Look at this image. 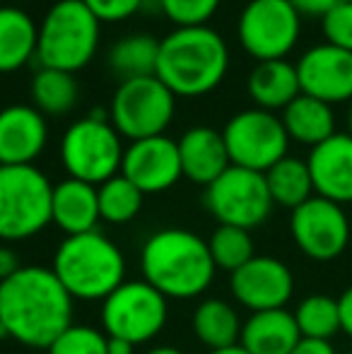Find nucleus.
<instances>
[{
    "mask_svg": "<svg viewBox=\"0 0 352 354\" xmlns=\"http://www.w3.org/2000/svg\"><path fill=\"white\" fill-rule=\"evenodd\" d=\"M73 301L51 268L22 266L0 282V321L10 337L48 350L73 326Z\"/></svg>",
    "mask_w": 352,
    "mask_h": 354,
    "instance_id": "obj_1",
    "label": "nucleus"
},
{
    "mask_svg": "<svg viewBox=\"0 0 352 354\" xmlns=\"http://www.w3.org/2000/svg\"><path fill=\"white\" fill-rule=\"evenodd\" d=\"M230 71V48L212 27H176L160 41L157 77L174 97H205Z\"/></svg>",
    "mask_w": 352,
    "mask_h": 354,
    "instance_id": "obj_2",
    "label": "nucleus"
},
{
    "mask_svg": "<svg viewBox=\"0 0 352 354\" xmlns=\"http://www.w3.org/2000/svg\"><path fill=\"white\" fill-rule=\"evenodd\" d=\"M142 280L167 299H193L215 280L207 241L188 229H162L140 251Z\"/></svg>",
    "mask_w": 352,
    "mask_h": 354,
    "instance_id": "obj_3",
    "label": "nucleus"
},
{
    "mask_svg": "<svg viewBox=\"0 0 352 354\" xmlns=\"http://www.w3.org/2000/svg\"><path fill=\"white\" fill-rule=\"evenodd\" d=\"M51 270L75 301H104L126 282V258L111 239L94 229L63 239Z\"/></svg>",
    "mask_w": 352,
    "mask_h": 354,
    "instance_id": "obj_4",
    "label": "nucleus"
},
{
    "mask_svg": "<svg viewBox=\"0 0 352 354\" xmlns=\"http://www.w3.org/2000/svg\"><path fill=\"white\" fill-rule=\"evenodd\" d=\"M102 22L82 0H56L39 24L37 58L41 68L77 73L99 48Z\"/></svg>",
    "mask_w": 352,
    "mask_h": 354,
    "instance_id": "obj_5",
    "label": "nucleus"
},
{
    "mask_svg": "<svg viewBox=\"0 0 352 354\" xmlns=\"http://www.w3.org/2000/svg\"><path fill=\"white\" fill-rule=\"evenodd\" d=\"M123 152L121 136L104 109H94L89 116L75 121L61 140V162L68 176L92 186H102L121 174Z\"/></svg>",
    "mask_w": 352,
    "mask_h": 354,
    "instance_id": "obj_6",
    "label": "nucleus"
},
{
    "mask_svg": "<svg viewBox=\"0 0 352 354\" xmlns=\"http://www.w3.org/2000/svg\"><path fill=\"white\" fill-rule=\"evenodd\" d=\"M53 183L29 167H0V241H24L51 224Z\"/></svg>",
    "mask_w": 352,
    "mask_h": 354,
    "instance_id": "obj_7",
    "label": "nucleus"
},
{
    "mask_svg": "<svg viewBox=\"0 0 352 354\" xmlns=\"http://www.w3.org/2000/svg\"><path fill=\"white\" fill-rule=\"evenodd\" d=\"M176 111V97L157 75L123 80L111 97L109 121L131 142L165 136Z\"/></svg>",
    "mask_w": 352,
    "mask_h": 354,
    "instance_id": "obj_8",
    "label": "nucleus"
},
{
    "mask_svg": "<svg viewBox=\"0 0 352 354\" xmlns=\"http://www.w3.org/2000/svg\"><path fill=\"white\" fill-rule=\"evenodd\" d=\"M169 299L145 280L123 282L102 301V328L106 337L145 345L167 326Z\"/></svg>",
    "mask_w": 352,
    "mask_h": 354,
    "instance_id": "obj_9",
    "label": "nucleus"
},
{
    "mask_svg": "<svg viewBox=\"0 0 352 354\" xmlns=\"http://www.w3.org/2000/svg\"><path fill=\"white\" fill-rule=\"evenodd\" d=\"M203 203L220 224L249 229V232L261 227L275 205L268 191L266 174L234 167V164L205 188Z\"/></svg>",
    "mask_w": 352,
    "mask_h": 354,
    "instance_id": "obj_10",
    "label": "nucleus"
},
{
    "mask_svg": "<svg viewBox=\"0 0 352 354\" xmlns=\"http://www.w3.org/2000/svg\"><path fill=\"white\" fill-rule=\"evenodd\" d=\"M302 34V15L287 0H249L237 22L239 44L256 61H280Z\"/></svg>",
    "mask_w": 352,
    "mask_h": 354,
    "instance_id": "obj_11",
    "label": "nucleus"
},
{
    "mask_svg": "<svg viewBox=\"0 0 352 354\" xmlns=\"http://www.w3.org/2000/svg\"><path fill=\"white\" fill-rule=\"evenodd\" d=\"M222 138L234 167L261 174L287 157V147H290V136L280 116L263 109H246L234 113L222 128Z\"/></svg>",
    "mask_w": 352,
    "mask_h": 354,
    "instance_id": "obj_12",
    "label": "nucleus"
},
{
    "mask_svg": "<svg viewBox=\"0 0 352 354\" xmlns=\"http://www.w3.org/2000/svg\"><path fill=\"white\" fill-rule=\"evenodd\" d=\"M290 234L309 261L331 263L350 246L352 227L343 205L314 196L292 210Z\"/></svg>",
    "mask_w": 352,
    "mask_h": 354,
    "instance_id": "obj_13",
    "label": "nucleus"
},
{
    "mask_svg": "<svg viewBox=\"0 0 352 354\" xmlns=\"http://www.w3.org/2000/svg\"><path fill=\"white\" fill-rule=\"evenodd\" d=\"M234 299L249 311L285 308L295 294V275L282 261L272 256H254L246 266L230 275Z\"/></svg>",
    "mask_w": 352,
    "mask_h": 354,
    "instance_id": "obj_14",
    "label": "nucleus"
},
{
    "mask_svg": "<svg viewBox=\"0 0 352 354\" xmlns=\"http://www.w3.org/2000/svg\"><path fill=\"white\" fill-rule=\"evenodd\" d=\"M302 94L326 104L352 102V53L333 44H316L297 61Z\"/></svg>",
    "mask_w": 352,
    "mask_h": 354,
    "instance_id": "obj_15",
    "label": "nucleus"
},
{
    "mask_svg": "<svg viewBox=\"0 0 352 354\" xmlns=\"http://www.w3.org/2000/svg\"><path fill=\"white\" fill-rule=\"evenodd\" d=\"M121 174L142 193H165L183 176L176 140L167 136L136 140L126 147Z\"/></svg>",
    "mask_w": 352,
    "mask_h": 354,
    "instance_id": "obj_16",
    "label": "nucleus"
},
{
    "mask_svg": "<svg viewBox=\"0 0 352 354\" xmlns=\"http://www.w3.org/2000/svg\"><path fill=\"white\" fill-rule=\"evenodd\" d=\"M48 142L46 116L32 104L0 109V167H29Z\"/></svg>",
    "mask_w": 352,
    "mask_h": 354,
    "instance_id": "obj_17",
    "label": "nucleus"
},
{
    "mask_svg": "<svg viewBox=\"0 0 352 354\" xmlns=\"http://www.w3.org/2000/svg\"><path fill=\"white\" fill-rule=\"evenodd\" d=\"M314 193L338 205L352 203V136L335 133L326 142L311 147L306 157Z\"/></svg>",
    "mask_w": 352,
    "mask_h": 354,
    "instance_id": "obj_18",
    "label": "nucleus"
},
{
    "mask_svg": "<svg viewBox=\"0 0 352 354\" xmlns=\"http://www.w3.org/2000/svg\"><path fill=\"white\" fill-rule=\"evenodd\" d=\"M178 157H181V171L198 186H210L232 167L230 152H227L222 131L210 126L188 128L176 140Z\"/></svg>",
    "mask_w": 352,
    "mask_h": 354,
    "instance_id": "obj_19",
    "label": "nucleus"
},
{
    "mask_svg": "<svg viewBox=\"0 0 352 354\" xmlns=\"http://www.w3.org/2000/svg\"><path fill=\"white\" fill-rule=\"evenodd\" d=\"M99 219H102V214H99L97 186L71 176L53 186L51 222L61 232H66L68 236L94 232Z\"/></svg>",
    "mask_w": 352,
    "mask_h": 354,
    "instance_id": "obj_20",
    "label": "nucleus"
},
{
    "mask_svg": "<svg viewBox=\"0 0 352 354\" xmlns=\"http://www.w3.org/2000/svg\"><path fill=\"white\" fill-rule=\"evenodd\" d=\"M302 333L287 308L251 313L241 326L239 345L249 354H292Z\"/></svg>",
    "mask_w": 352,
    "mask_h": 354,
    "instance_id": "obj_21",
    "label": "nucleus"
},
{
    "mask_svg": "<svg viewBox=\"0 0 352 354\" xmlns=\"http://www.w3.org/2000/svg\"><path fill=\"white\" fill-rule=\"evenodd\" d=\"M246 89H249V97L254 99L256 109L272 113L282 111L287 104H292L302 94L297 66L287 58L256 63L246 80Z\"/></svg>",
    "mask_w": 352,
    "mask_h": 354,
    "instance_id": "obj_22",
    "label": "nucleus"
},
{
    "mask_svg": "<svg viewBox=\"0 0 352 354\" xmlns=\"http://www.w3.org/2000/svg\"><path fill=\"white\" fill-rule=\"evenodd\" d=\"M39 27L22 8H0V75L15 73L37 58Z\"/></svg>",
    "mask_w": 352,
    "mask_h": 354,
    "instance_id": "obj_23",
    "label": "nucleus"
},
{
    "mask_svg": "<svg viewBox=\"0 0 352 354\" xmlns=\"http://www.w3.org/2000/svg\"><path fill=\"white\" fill-rule=\"evenodd\" d=\"M280 121L290 140L306 145V147H316L338 133L333 106L309 94H299L295 102L287 104L280 113Z\"/></svg>",
    "mask_w": 352,
    "mask_h": 354,
    "instance_id": "obj_24",
    "label": "nucleus"
},
{
    "mask_svg": "<svg viewBox=\"0 0 352 354\" xmlns=\"http://www.w3.org/2000/svg\"><path fill=\"white\" fill-rule=\"evenodd\" d=\"M241 326L234 306L222 299H205L193 311V333L210 352L239 345Z\"/></svg>",
    "mask_w": 352,
    "mask_h": 354,
    "instance_id": "obj_25",
    "label": "nucleus"
},
{
    "mask_svg": "<svg viewBox=\"0 0 352 354\" xmlns=\"http://www.w3.org/2000/svg\"><path fill=\"white\" fill-rule=\"evenodd\" d=\"M32 106L44 116H66L75 109L80 84L75 75L56 68H39L29 84Z\"/></svg>",
    "mask_w": 352,
    "mask_h": 354,
    "instance_id": "obj_26",
    "label": "nucleus"
},
{
    "mask_svg": "<svg viewBox=\"0 0 352 354\" xmlns=\"http://www.w3.org/2000/svg\"><path fill=\"white\" fill-rule=\"evenodd\" d=\"M266 183L272 203L280 207H290V210H295L302 203H306L309 198L316 196L306 159H297L290 157V154L268 169Z\"/></svg>",
    "mask_w": 352,
    "mask_h": 354,
    "instance_id": "obj_27",
    "label": "nucleus"
},
{
    "mask_svg": "<svg viewBox=\"0 0 352 354\" xmlns=\"http://www.w3.org/2000/svg\"><path fill=\"white\" fill-rule=\"evenodd\" d=\"M157 58H160V41L150 34H131L123 37L109 48L106 63L113 73L123 80L152 77L157 75Z\"/></svg>",
    "mask_w": 352,
    "mask_h": 354,
    "instance_id": "obj_28",
    "label": "nucleus"
},
{
    "mask_svg": "<svg viewBox=\"0 0 352 354\" xmlns=\"http://www.w3.org/2000/svg\"><path fill=\"white\" fill-rule=\"evenodd\" d=\"M295 321L302 337H311V340L331 342L338 333H343L338 299L328 297V294H309L302 299L295 311Z\"/></svg>",
    "mask_w": 352,
    "mask_h": 354,
    "instance_id": "obj_29",
    "label": "nucleus"
},
{
    "mask_svg": "<svg viewBox=\"0 0 352 354\" xmlns=\"http://www.w3.org/2000/svg\"><path fill=\"white\" fill-rule=\"evenodd\" d=\"M99 196V214L109 224H126L138 217L142 207L145 193L138 186H133L123 174H116L102 186H97Z\"/></svg>",
    "mask_w": 352,
    "mask_h": 354,
    "instance_id": "obj_30",
    "label": "nucleus"
},
{
    "mask_svg": "<svg viewBox=\"0 0 352 354\" xmlns=\"http://www.w3.org/2000/svg\"><path fill=\"white\" fill-rule=\"evenodd\" d=\"M207 248H210L212 263H215L217 270H227L230 275L256 256L254 239H251L249 229L227 227V224H220L212 232Z\"/></svg>",
    "mask_w": 352,
    "mask_h": 354,
    "instance_id": "obj_31",
    "label": "nucleus"
},
{
    "mask_svg": "<svg viewBox=\"0 0 352 354\" xmlns=\"http://www.w3.org/2000/svg\"><path fill=\"white\" fill-rule=\"evenodd\" d=\"M48 354H109V337L104 330L73 323L51 347Z\"/></svg>",
    "mask_w": 352,
    "mask_h": 354,
    "instance_id": "obj_32",
    "label": "nucleus"
},
{
    "mask_svg": "<svg viewBox=\"0 0 352 354\" xmlns=\"http://www.w3.org/2000/svg\"><path fill=\"white\" fill-rule=\"evenodd\" d=\"M220 0H160V12L176 27H207Z\"/></svg>",
    "mask_w": 352,
    "mask_h": 354,
    "instance_id": "obj_33",
    "label": "nucleus"
},
{
    "mask_svg": "<svg viewBox=\"0 0 352 354\" xmlns=\"http://www.w3.org/2000/svg\"><path fill=\"white\" fill-rule=\"evenodd\" d=\"M321 29H324L326 44H333L338 48L352 53V3L340 0L335 8L321 17Z\"/></svg>",
    "mask_w": 352,
    "mask_h": 354,
    "instance_id": "obj_34",
    "label": "nucleus"
},
{
    "mask_svg": "<svg viewBox=\"0 0 352 354\" xmlns=\"http://www.w3.org/2000/svg\"><path fill=\"white\" fill-rule=\"evenodd\" d=\"M99 22H123L142 12V0H82Z\"/></svg>",
    "mask_w": 352,
    "mask_h": 354,
    "instance_id": "obj_35",
    "label": "nucleus"
},
{
    "mask_svg": "<svg viewBox=\"0 0 352 354\" xmlns=\"http://www.w3.org/2000/svg\"><path fill=\"white\" fill-rule=\"evenodd\" d=\"M302 17H324L331 8L340 3V0H287Z\"/></svg>",
    "mask_w": 352,
    "mask_h": 354,
    "instance_id": "obj_36",
    "label": "nucleus"
},
{
    "mask_svg": "<svg viewBox=\"0 0 352 354\" xmlns=\"http://www.w3.org/2000/svg\"><path fill=\"white\" fill-rule=\"evenodd\" d=\"M19 258L10 246H0V282L10 280L19 270Z\"/></svg>",
    "mask_w": 352,
    "mask_h": 354,
    "instance_id": "obj_37",
    "label": "nucleus"
},
{
    "mask_svg": "<svg viewBox=\"0 0 352 354\" xmlns=\"http://www.w3.org/2000/svg\"><path fill=\"white\" fill-rule=\"evenodd\" d=\"M338 308H340V328L352 340V284L338 297Z\"/></svg>",
    "mask_w": 352,
    "mask_h": 354,
    "instance_id": "obj_38",
    "label": "nucleus"
},
{
    "mask_svg": "<svg viewBox=\"0 0 352 354\" xmlns=\"http://www.w3.org/2000/svg\"><path fill=\"white\" fill-rule=\"evenodd\" d=\"M292 354H335V347L328 340H311V337H302Z\"/></svg>",
    "mask_w": 352,
    "mask_h": 354,
    "instance_id": "obj_39",
    "label": "nucleus"
},
{
    "mask_svg": "<svg viewBox=\"0 0 352 354\" xmlns=\"http://www.w3.org/2000/svg\"><path fill=\"white\" fill-rule=\"evenodd\" d=\"M136 345L128 340H118V337H109V354H133Z\"/></svg>",
    "mask_w": 352,
    "mask_h": 354,
    "instance_id": "obj_40",
    "label": "nucleus"
},
{
    "mask_svg": "<svg viewBox=\"0 0 352 354\" xmlns=\"http://www.w3.org/2000/svg\"><path fill=\"white\" fill-rule=\"evenodd\" d=\"M145 354H183L178 347H169V345H162V347H152L150 352H145Z\"/></svg>",
    "mask_w": 352,
    "mask_h": 354,
    "instance_id": "obj_41",
    "label": "nucleus"
},
{
    "mask_svg": "<svg viewBox=\"0 0 352 354\" xmlns=\"http://www.w3.org/2000/svg\"><path fill=\"white\" fill-rule=\"evenodd\" d=\"M207 354H249L241 345H232V347H225V350H212Z\"/></svg>",
    "mask_w": 352,
    "mask_h": 354,
    "instance_id": "obj_42",
    "label": "nucleus"
},
{
    "mask_svg": "<svg viewBox=\"0 0 352 354\" xmlns=\"http://www.w3.org/2000/svg\"><path fill=\"white\" fill-rule=\"evenodd\" d=\"M10 337V333H8V328L3 326V321H0V340H8Z\"/></svg>",
    "mask_w": 352,
    "mask_h": 354,
    "instance_id": "obj_43",
    "label": "nucleus"
},
{
    "mask_svg": "<svg viewBox=\"0 0 352 354\" xmlns=\"http://www.w3.org/2000/svg\"><path fill=\"white\" fill-rule=\"evenodd\" d=\"M348 133L352 136V102H350V109H348Z\"/></svg>",
    "mask_w": 352,
    "mask_h": 354,
    "instance_id": "obj_44",
    "label": "nucleus"
},
{
    "mask_svg": "<svg viewBox=\"0 0 352 354\" xmlns=\"http://www.w3.org/2000/svg\"><path fill=\"white\" fill-rule=\"evenodd\" d=\"M348 354H352V347H350V352H348Z\"/></svg>",
    "mask_w": 352,
    "mask_h": 354,
    "instance_id": "obj_45",
    "label": "nucleus"
},
{
    "mask_svg": "<svg viewBox=\"0 0 352 354\" xmlns=\"http://www.w3.org/2000/svg\"><path fill=\"white\" fill-rule=\"evenodd\" d=\"M350 3H352V0H350Z\"/></svg>",
    "mask_w": 352,
    "mask_h": 354,
    "instance_id": "obj_46",
    "label": "nucleus"
}]
</instances>
